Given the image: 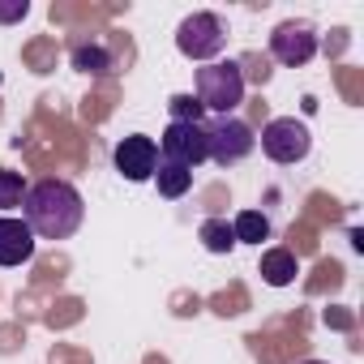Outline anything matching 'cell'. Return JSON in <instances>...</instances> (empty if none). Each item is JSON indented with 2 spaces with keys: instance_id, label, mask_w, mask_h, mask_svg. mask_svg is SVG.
I'll list each match as a JSON object with an SVG mask.
<instances>
[{
  "instance_id": "obj_1",
  "label": "cell",
  "mask_w": 364,
  "mask_h": 364,
  "mask_svg": "<svg viewBox=\"0 0 364 364\" xmlns=\"http://www.w3.org/2000/svg\"><path fill=\"white\" fill-rule=\"evenodd\" d=\"M22 219L35 232V240H69L86 219V202L69 180H39L26 189Z\"/></svg>"
},
{
  "instance_id": "obj_2",
  "label": "cell",
  "mask_w": 364,
  "mask_h": 364,
  "mask_svg": "<svg viewBox=\"0 0 364 364\" xmlns=\"http://www.w3.org/2000/svg\"><path fill=\"white\" fill-rule=\"evenodd\" d=\"M198 103L202 112L232 116L245 103V69L236 60H210L198 69Z\"/></svg>"
},
{
  "instance_id": "obj_3",
  "label": "cell",
  "mask_w": 364,
  "mask_h": 364,
  "mask_svg": "<svg viewBox=\"0 0 364 364\" xmlns=\"http://www.w3.org/2000/svg\"><path fill=\"white\" fill-rule=\"evenodd\" d=\"M176 48L180 56H189V60H215L223 48H228V26L219 14H189L185 22H180L176 31Z\"/></svg>"
},
{
  "instance_id": "obj_4",
  "label": "cell",
  "mask_w": 364,
  "mask_h": 364,
  "mask_svg": "<svg viewBox=\"0 0 364 364\" xmlns=\"http://www.w3.org/2000/svg\"><path fill=\"white\" fill-rule=\"evenodd\" d=\"M253 146H257V137L240 116H215L206 124V159H215L219 167H232V163L249 159Z\"/></svg>"
},
{
  "instance_id": "obj_5",
  "label": "cell",
  "mask_w": 364,
  "mask_h": 364,
  "mask_svg": "<svg viewBox=\"0 0 364 364\" xmlns=\"http://www.w3.org/2000/svg\"><path fill=\"white\" fill-rule=\"evenodd\" d=\"M309 150H313V137H309L304 120H296V116H279V120H270L262 129V154L270 163L291 167V163L309 159Z\"/></svg>"
},
{
  "instance_id": "obj_6",
  "label": "cell",
  "mask_w": 364,
  "mask_h": 364,
  "mask_svg": "<svg viewBox=\"0 0 364 364\" xmlns=\"http://www.w3.org/2000/svg\"><path fill=\"white\" fill-rule=\"evenodd\" d=\"M159 159L163 163H180V167H198L206 163V120L189 124V120H171L159 137Z\"/></svg>"
},
{
  "instance_id": "obj_7",
  "label": "cell",
  "mask_w": 364,
  "mask_h": 364,
  "mask_svg": "<svg viewBox=\"0 0 364 364\" xmlns=\"http://www.w3.org/2000/svg\"><path fill=\"white\" fill-rule=\"evenodd\" d=\"M270 56H274L279 65H287V69L309 65V60L317 56V31H313L309 22H283V26H274V35H270Z\"/></svg>"
},
{
  "instance_id": "obj_8",
  "label": "cell",
  "mask_w": 364,
  "mask_h": 364,
  "mask_svg": "<svg viewBox=\"0 0 364 364\" xmlns=\"http://www.w3.org/2000/svg\"><path fill=\"white\" fill-rule=\"evenodd\" d=\"M116 171L124 176V180H133V185H141V180H150L154 176V167H159V146H154V137H146V133H133V137H120L116 141Z\"/></svg>"
},
{
  "instance_id": "obj_9",
  "label": "cell",
  "mask_w": 364,
  "mask_h": 364,
  "mask_svg": "<svg viewBox=\"0 0 364 364\" xmlns=\"http://www.w3.org/2000/svg\"><path fill=\"white\" fill-rule=\"evenodd\" d=\"M35 232L26 228V219L0 215V266H26L35 257Z\"/></svg>"
},
{
  "instance_id": "obj_10",
  "label": "cell",
  "mask_w": 364,
  "mask_h": 364,
  "mask_svg": "<svg viewBox=\"0 0 364 364\" xmlns=\"http://www.w3.org/2000/svg\"><path fill=\"white\" fill-rule=\"evenodd\" d=\"M150 180L159 185V193L171 198V202H176V198H185V193L193 189V171H189V167H180V163H163V159H159V167H154Z\"/></svg>"
},
{
  "instance_id": "obj_11",
  "label": "cell",
  "mask_w": 364,
  "mask_h": 364,
  "mask_svg": "<svg viewBox=\"0 0 364 364\" xmlns=\"http://www.w3.org/2000/svg\"><path fill=\"white\" fill-rule=\"evenodd\" d=\"M262 279L270 287H287L296 279V253L291 249H266L262 253Z\"/></svg>"
},
{
  "instance_id": "obj_12",
  "label": "cell",
  "mask_w": 364,
  "mask_h": 364,
  "mask_svg": "<svg viewBox=\"0 0 364 364\" xmlns=\"http://www.w3.org/2000/svg\"><path fill=\"white\" fill-rule=\"evenodd\" d=\"M232 236H236V245H262L270 236V219L262 210H240L232 223Z\"/></svg>"
},
{
  "instance_id": "obj_13",
  "label": "cell",
  "mask_w": 364,
  "mask_h": 364,
  "mask_svg": "<svg viewBox=\"0 0 364 364\" xmlns=\"http://www.w3.org/2000/svg\"><path fill=\"white\" fill-rule=\"evenodd\" d=\"M198 240L210 249V253H232L236 249V236H232V223L228 219H206L198 228Z\"/></svg>"
},
{
  "instance_id": "obj_14",
  "label": "cell",
  "mask_w": 364,
  "mask_h": 364,
  "mask_svg": "<svg viewBox=\"0 0 364 364\" xmlns=\"http://www.w3.org/2000/svg\"><path fill=\"white\" fill-rule=\"evenodd\" d=\"M26 176L22 171H9V167H0V210H18L26 202Z\"/></svg>"
},
{
  "instance_id": "obj_15",
  "label": "cell",
  "mask_w": 364,
  "mask_h": 364,
  "mask_svg": "<svg viewBox=\"0 0 364 364\" xmlns=\"http://www.w3.org/2000/svg\"><path fill=\"white\" fill-rule=\"evenodd\" d=\"M73 69H82V73H112V56L103 52V48H77L73 52Z\"/></svg>"
},
{
  "instance_id": "obj_16",
  "label": "cell",
  "mask_w": 364,
  "mask_h": 364,
  "mask_svg": "<svg viewBox=\"0 0 364 364\" xmlns=\"http://www.w3.org/2000/svg\"><path fill=\"white\" fill-rule=\"evenodd\" d=\"M171 120H189V124H202V103L198 95H171Z\"/></svg>"
},
{
  "instance_id": "obj_17",
  "label": "cell",
  "mask_w": 364,
  "mask_h": 364,
  "mask_svg": "<svg viewBox=\"0 0 364 364\" xmlns=\"http://www.w3.org/2000/svg\"><path fill=\"white\" fill-rule=\"evenodd\" d=\"M26 14H31L26 0H9V5H0V22H22Z\"/></svg>"
},
{
  "instance_id": "obj_18",
  "label": "cell",
  "mask_w": 364,
  "mask_h": 364,
  "mask_svg": "<svg viewBox=\"0 0 364 364\" xmlns=\"http://www.w3.org/2000/svg\"><path fill=\"white\" fill-rule=\"evenodd\" d=\"M304 364H326V360H304Z\"/></svg>"
}]
</instances>
